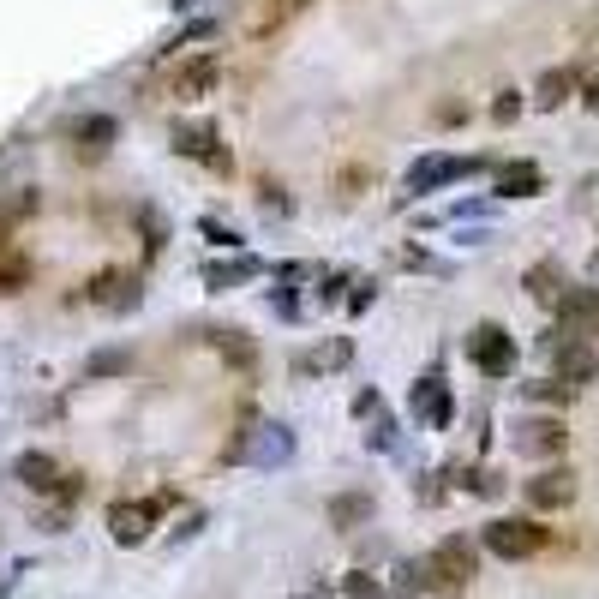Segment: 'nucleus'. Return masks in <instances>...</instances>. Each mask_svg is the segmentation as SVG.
I'll return each mask as SVG.
<instances>
[{
	"label": "nucleus",
	"instance_id": "obj_20",
	"mask_svg": "<svg viewBox=\"0 0 599 599\" xmlns=\"http://www.w3.org/2000/svg\"><path fill=\"white\" fill-rule=\"evenodd\" d=\"M288 6H306V0H288Z\"/></svg>",
	"mask_w": 599,
	"mask_h": 599
},
{
	"label": "nucleus",
	"instance_id": "obj_2",
	"mask_svg": "<svg viewBox=\"0 0 599 599\" xmlns=\"http://www.w3.org/2000/svg\"><path fill=\"white\" fill-rule=\"evenodd\" d=\"M468 348H474V366H480V372H492V378H504V372L516 366V342H510L498 324H480Z\"/></svg>",
	"mask_w": 599,
	"mask_h": 599
},
{
	"label": "nucleus",
	"instance_id": "obj_8",
	"mask_svg": "<svg viewBox=\"0 0 599 599\" xmlns=\"http://www.w3.org/2000/svg\"><path fill=\"white\" fill-rule=\"evenodd\" d=\"M522 450L558 456V450H564V426H558V420H528V426H522Z\"/></svg>",
	"mask_w": 599,
	"mask_h": 599
},
{
	"label": "nucleus",
	"instance_id": "obj_17",
	"mask_svg": "<svg viewBox=\"0 0 599 599\" xmlns=\"http://www.w3.org/2000/svg\"><path fill=\"white\" fill-rule=\"evenodd\" d=\"M516 108H522V102H516V90H504V96H498V120H516Z\"/></svg>",
	"mask_w": 599,
	"mask_h": 599
},
{
	"label": "nucleus",
	"instance_id": "obj_6",
	"mask_svg": "<svg viewBox=\"0 0 599 599\" xmlns=\"http://www.w3.org/2000/svg\"><path fill=\"white\" fill-rule=\"evenodd\" d=\"M599 372L594 348H558V384H588Z\"/></svg>",
	"mask_w": 599,
	"mask_h": 599
},
{
	"label": "nucleus",
	"instance_id": "obj_14",
	"mask_svg": "<svg viewBox=\"0 0 599 599\" xmlns=\"http://www.w3.org/2000/svg\"><path fill=\"white\" fill-rule=\"evenodd\" d=\"M366 510H372L366 498H336V504H330V516H336V522H360Z\"/></svg>",
	"mask_w": 599,
	"mask_h": 599
},
{
	"label": "nucleus",
	"instance_id": "obj_11",
	"mask_svg": "<svg viewBox=\"0 0 599 599\" xmlns=\"http://www.w3.org/2000/svg\"><path fill=\"white\" fill-rule=\"evenodd\" d=\"M564 90H570V72H546V78H540V102H546V108H558Z\"/></svg>",
	"mask_w": 599,
	"mask_h": 599
},
{
	"label": "nucleus",
	"instance_id": "obj_9",
	"mask_svg": "<svg viewBox=\"0 0 599 599\" xmlns=\"http://www.w3.org/2000/svg\"><path fill=\"white\" fill-rule=\"evenodd\" d=\"M210 84H216V60H192V66L174 78V96H186V102H192V96H204Z\"/></svg>",
	"mask_w": 599,
	"mask_h": 599
},
{
	"label": "nucleus",
	"instance_id": "obj_5",
	"mask_svg": "<svg viewBox=\"0 0 599 599\" xmlns=\"http://www.w3.org/2000/svg\"><path fill=\"white\" fill-rule=\"evenodd\" d=\"M12 474L30 486V492H54V480H60V468H54V456H42V450H24L18 462H12Z\"/></svg>",
	"mask_w": 599,
	"mask_h": 599
},
{
	"label": "nucleus",
	"instance_id": "obj_7",
	"mask_svg": "<svg viewBox=\"0 0 599 599\" xmlns=\"http://www.w3.org/2000/svg\"><path fill=\"white\" fill-rule=\"evenodd\" d=\"M498 192H504V198H534V192H540V168H534V162H510V168L498 174Z\"/></svg>",
	"mask_w": 599,
	"mask_h": 599
},
{
	"label": "nucleus",
	"instance_id": "obj_10",
	"mask_svg": "<svg viewBox=\"0 0 599 599\" xmlns=\"http://www.w3.org/2000/svg\"><path fill=\"white\" fill-rule=\"evenodd\" d=\"M414 402H420V414H426V420H450V396H444V390H438V378H426V384H420V396H414Z\"/></svg>",
	"mask_w": 599,
	"mask_h": 599
},
{
	"label": "nucleus",
	"instance_id": "obj_1",
	"mask_svg": "<svg viewBox=\"0 0 599 599\" xmlns=\"http://www.w3.org/2000/svg\"><path fill=\"white\" fill-rule=\"evenodd\" d=\"M546 540H552V534L534 528V522H492V528H486V552H498V558H510V564L546 552Z\"/></svg>",
	"mask_w": 599,
	"mask_h": 599
},
{
	"label": "nucleus",
	"instance_id": "obj_4",
	"mask_svg": "<svg viewBox=\"0 0 599 599\" xmlns=\"http://www.w3.org/2000/svg\"><path fill=\"white\" fill-rule=\"evenodd\" d=\"M108 522H114V540H120V546H138V540L150 534L156 510H150V504H114V516H108Z\"/></svg>",
	"mask_w": 599,
	"mask_h": 599
},
{
	"label": "nucleus",
	"instance_id": "obj_16",
	"mask_svg": "<svg viewBox=\"0 0 599 599\" xmlns=\"http://www.w3.org/2000/svg\"><path fill=\"white\" fill-rule=\"evenodd\" d=\"M18 282H24V264H0V294H18Z\"/></svg>",
	"mask_w": 599,
	"mask_h": 599
},
{
	"label": "nucleus",
	"instance_id": "obj_19",
	"mask_svg": "<svg viewBox=\"0 0 599 599\" xmlns=\"http://www.w3.org/2000/svg\"><path fill=\"white\" fill-rule=\"evenodd\" d=\"M588 102H594V108H599V78H594V84H588Z\"/></svg>",
	"mask_w": 599,
	"mask_h": 599
},
{
	"label": "nucleus",
	"instance_id": "obj_3",
	"mask_svg": "<svg viewBox=\"0 0 599 599\" xmlns=\"http://www.w3.org/2000/svg\"><path fill=\"white\" fill-rule=\"evenodd\" d=\"M570 498H576V474L570 468H546V474L528 480V504L534 510H564Z\"/></svg>",
	"mask_w": 599,
	"mask_h": 599
},
{
	"label": "nucleus",
	"instance_id": "obj_13",
	"mask_svg": "<svg viewBox=\"0 0 599 599\" xmlns=\"http://www.w3.org/2000/svg\"><path fill=\"white\" fill-rule=\"evenodd\" d=\"M528 288H534L540 300H552V294H558V270H552V264H540V270H528Z\"/></svg>",
	"mask_w": 599,
	"mask_h": 599
},
{
	"label": "nucleus",
	"instance_id": "obj_15",
	"mask_svg": "<svg viewBox=\"0 0 599 599\" xmlns=\"http://www.w3.org/2000/svg\"><path fill=\"white\" fill-rule=\"evenodd\" d=\"M599 312V294H570L564 300V318H594Z\"/></svg>",
	"mask_w": 599,
	"mask_h": 599
},
{
	"label": "nucleus",
	"instance_id": "obj_12",
	"mask_svg": "<svg viewBox=\"0 0 599 599\" xmlns=\"http://www.w3.org/2000/svg\"><path fill=\"white\" fill-rule=\"evenodd\" d=\"M174 138H180V150H186V156L210 150V126H174Z\"/></svg>",
	"mask_w": 599,
	"mask_h": 599
},
{
	"label": "nucleus",
	"instance_id": "obj_18",
	"mask_svg": "<svg viewBox=\"0 0 599 599\" xmlns=\"http://www.w3.org/2000/svg\"><path fill=\"white\" fill-rule=\"evenodd\" d=\"M348 594H354V599H378V588H372L366 576H354V582H348Z\"/></svg>",
	"mask_w": 599,
	"mask_h": 599
}]
</instances>
